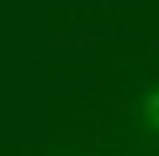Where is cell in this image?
Instances as JSON below:
<instances>
[{"mask_svg":"<svg viewBox=\"0 0 159 156\" xmlns=\"http://www.w3.org/2000/svg\"><path fill=\"white\" fill-rule=\"evenodd\" d=\"M140 117H144V125H148L152 133H159V86L144 98V109H140Z\"/></svg>","mask_w":159,"mask_h":156,"instance_id":"cell-1","label":"cell"}]
</instances>
